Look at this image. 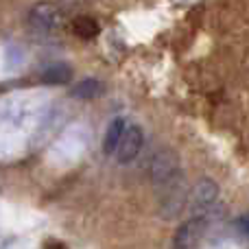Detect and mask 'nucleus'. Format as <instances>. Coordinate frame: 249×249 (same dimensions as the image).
<instances>
[{"mask_svg":"<svg viewBox=\"0 0 249 249\" xmlns=\"http://www.w3.org/2000/svg\"><path fill=\"white\" fill-rule=\"evenodd\" d=\"M151 179L160 201V214L164 219H177L188 206V186H186L181 164L173 151H160L151 164Z\"/></svg>","mask_w":249,"mask_h":249,"instance_id":"nucleus-1","label":"nucleus"},{"mask_svg":"<svg viewBox=\"0 0 249 249\" xmlns=\"http://www.w3.org/2000/svg\"><path fill=\"white\" fill-rule=\"evenodd\" d=\"M216 199H219V186L212 179H201L197 186H195L193 195H188L190 201V210H193V216H203V219H210L212 212H214Z\"/></svg>","mask_w":249,"mask_h":249,"instance_id":"nucleus-2","label":"nucleus"},{"mask_svg":"<svg viewBox=\"0 0 249 249\" xmlns=\"http://www.w3.org/2000/svg\"><path fill=\"white\" fill-rule=\"evenodd\" d=\"M26 22L35 33H53L61 26V9L55 2H37L31 7Z\"/></svg>","mask_w":249,"mask_h":249,"instance_id":"nucleus-3","label":"nucleus"},{"mask_svg":"<svg viewBox=\"0 0 249 249\" xmlns=\"http://www.w3.org/2000/svg\"><path fill=\"white\" fill-rule=\"evenodd\" d=\"M208 228H210V219L203 216H190L188 221L177 228L175 236H173V249H193L199 245L203 236H206Z\"/></svg>","mask_w":249,"mask_h":249,"instance_id":"nucleus-4","label":"nucleus"},{"mask_svg":"<svg viewBox=\"0 0 249 249\" xmlns=\"http://www.w3.org/2000/svg\"><path fill=\"white\" fill-rule=\"evenodd\" d=\"M142 142H144V133H142V129L138 127V124H127L123 131V138L121 142H118L116 146V160L118 164H129L133 162V160L138 158V153H140L142 149Z\"/></svg>","mask_w":249,"mask_h":249,"instance_id":"nucleus-5","label":"nucleus"},{"mask_svg":"<svg viewBox=\"0 0 249 249\" xmlns=\"http://www.w3.org/2000/svg\"><path fill=\"white\" fill-rule=\"evenodd\" d=\"M72 77L74 72L68 64H51L42 72V83H46V86H66V83L72 81Z\"/></svg>","mask_w":249,"mask_h":249,"instance_id":"nucleus-6","label":"nucleus"},{"mask_svg":"<svg viewBox=\"0 0 249 249\" xmlns=\"http://www.w3.org/2000/svg\"><path fill=\"white\" fill-rule=\"evenodd\" d=\"M103 92H105V86L99 79H83L77 86H72L70 94L81 101H94V99H99V96H103Z\"/></svg>","mask_w":249,"mask_h":249,"instance_id":"nucleus-7","label":"nucleus"},{"mask_svg":"<svg viewBox=\"0 0 249 249\" xmlns=\"http://www.w3.org/2000/svg\"><path fill=\"white\" fill-rule=\"evenodd\" d=\"M124 127H127L124 118H114V121L109 123L107 131H105V138H103V151L107 155L116 153V146H118V142H121V138H123Z\"/></svg>","mask_w":249,"mask_h":249,"instance_id":"nucleus-8","label":"nucleus"},{"mask_svg":"<svg viewBox=\"0 0 249 249\" xmlns=\"http://www.w3.org/2000/svg\"><path fill=\"white\" fill-rule=\"evenodd\" d=\"M72 31H74V35H79L81 39H92L99 35V24H96L92 18L81 16L72 22Z\"/></svg>","mask_w":249,"mask_h":249,"instance_id":"nucleus-9","label":"nucleus"},{"mask_svg":"<svg viewBox=\"0 0 249 249\" xmlns=\"http://www.w3.org/2000/svg\"><path fill=\"white\" fill-rule=\"evenodd\" d=\"M44 249H68L64 245V243H57V241H51V243H46L44 245Z\"/></svg>","mask_w":249,"mask_h":249,"instance_id":"nucleus-10","label":"nucleus"}]
</instances>
